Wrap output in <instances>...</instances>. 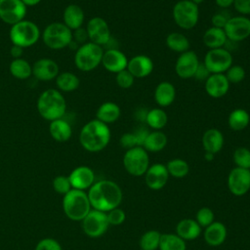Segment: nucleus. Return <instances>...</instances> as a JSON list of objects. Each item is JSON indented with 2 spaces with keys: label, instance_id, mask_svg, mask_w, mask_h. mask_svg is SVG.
Wrapping results in <instances>:
<instances>
[{
  "label": "nucleus",
  "instance_id": "55",
  "mask_svg": "<svg viewBox=\"0 0 250 250\" xmlns=\"http://www.w3.org/2000/svg\"><path fill=\"white\" fill-rule=\"evenodd\" d=\"M26 7H34L38 5L42 0H21Z\"/></svg>",
  "mask_w": 250,
  "mask_h": 250
},
{
  "label": "nucleus",
  "instance_id": "45",
  "mask_svg": "<svg viewBox=\"0 0 250 250\" xmlns=\"http://www.w3.org/2000/svg\"><path fill=\"white\" fill-rule=\"evenodd\" d=\"M106 217L109 226H119L123 224L126 220V214L123 209L116 207L108 212H106Z\"/></svg>",
  "mask_w": 250,
  "mask_h": 250
},
{
  "label": "nucleus",
  "instance_id": "14",
  "mask_svg": "<svg viewBox=\"0 0 250 250\" xmlns=\"http://www.w3.org/2000/svg\"><path fill=\"white\" fill-rule=\"evenodd\" d=\"M27 7L21 0H0V20L10 25H13L26 16Z\"/></svg>",
  "mask_w": 250,
  "mask_h": 250
},
{
  "label": "nucleus",
  "instance_id": "52",
  "mask_svg": "<svg viewBox=\"0 0 250 250\" xmlns=\"http://www.w3.org/2000/svg\"><path fill=\"white\" fill-rule=\"evenodd\" d=\"M74 31H75V35L73 34V38H75L78 41V43L84 44L85 40L88 38L86 29H82V27H80L79 29H76Z\"/></svg>",
  "mask_w": 250,
  "mask_h": 250
},
{
  "label": "nucleus",
  "instance_id": "6",
  "mask_svg": "<svg viewBox=\"0 0 250 250\" xmlns=\"http://www.w3.org/2000/svg\"><path fill=\"white\" fill-rule=\"evenodd\" d=\"M104 49L102 46L92 42L81 44L74 54L75 66L84 72L92 71L102 63Z\"/></svg>",
  "mask_w": 250,
  "mask_h": 250
},
{
  "label": "nucleus",
  "instance_id": "9",
  "mask_svg": "<svg viewBox=\"0 0 250 250\" xmlns=\"http://www.w3.org/2000/svg\"><path fill=\"white\" fill-rule=\"evenodd\" d=\"M123 166L126 172L134 177L144 176L149 167L148 152L143 146H135L125 151Z\"/></svg>",
  "mask_w": 250,
  "mask_h": 250
},
{
  "label": "nucleus",
  "instance_id": "50",
  "mask_svg": "<svg viewBox=\"0 0 250 250\" xmlns=\"http://www.w3.org/2000/svg\"><path fill=\"white\" fill-rule=\"evenodd\" d=\"M209 75H210V72L206 69V67L204 66L203 63H200L199 66H198V68H197V70H196V72H195L194 77H195L196 79L204 80V81H205Z\"/></svg>",
  "mask_w": 250,
  "mask_h": 250
},
{
  "label": "nucleus",
  "instance_id": "23",
  "mask_svg": "<svg viewBox=\"0 0 250 250\" xmlns=\"http://www.w3.org/2000/svg\"><path fill=\"white\" fill-rule=\"evenodd\" d=\"M228 235L226 226L222 222L214 221L211 225L205 228L203 232V238L205 242L212 247L222 245Z\"/></svg>",
  "mask_w": 250,
  "mask_h": 250
},
{
  "label": "nucleus",
  "instance_id": "41",
  "mask_svg": "<svg viewBox=\"0 0 250 250\" xmlns=\"http://www.w3.org/2000/svg\"><path fill=\"white\" fill-rule=\"evenodd\" d=\"M224 74L226 75L229 84H238L244 80L246 71L242 65L232 64Z\"/></svg>",
  "mask_w": 250,
  "mask_h": 250
},
{
  "label": "nucleus",
  "instance_id": "8",
  "mask_svg": "<svg viewBox=\"0 0 250 250\" xmlns=\"http://www.w3.org/2000/svg\"><path fill=\"white\" fill-rule=\"evenodd\" d=\"M175 23L182 29L188 30L193 28L199 20V8L189 0L178 1L172 10Z\"/></svg>",
  "mask_w": 250,
  "mask_h": 250
},
{
  "label": "nucleus",
  "instance_id": "11",
  "mask_svg": "<svg viewBox=\"0 0 250 250\" xmlns=\"http://www.w3.org/2000/svg\"><path fill=\"white\" fill-rule=\"evenodd\" d=\"M81 222L84 233L92 238L101 237L109 227L106 213L95 209H92Z\"/></svg>",
  "mask_w": 250,
  "mask_h": 250
},
{
  "label": "nucleus",
  "instance_id": "39",
  "mask_svg": "<svg viewBox=\"0 0 250 250\" xmlns=\"http://www.w3.org/2000/svg\"><path fill=\"white\" fill-rule=\"evenodd\" d=\"M161 233L156 229H150L144 232L139 240L141 250H157L159 247Z\"/></svg>",
  "mask_w": 250,
  "mask_h": 250
},
{
  "label": "nucleus",
  "instance_id": "21",
  "mask_svg": "<svg viewBox=\"0 0 250 250\" xmlns=\"http://www.w3.org/2000/svg\"><path fill=\"white\" fill-rule=\"evenodd\" d=\"M204 82V88L207 95L214 99L223 98L229 92L230 86L224 73L210 74Z\"/></svg>",
  "mask_w": 250,
  "mask_h": 250
},
{
  "label": "nucleus",
  "instance_id": "40",
  "mask_svg": "<svg viewBox=\"0 0 250 250\" xmlns=\"http://www.w3.org/2000/svg\"><path fill=\"white\" fill-rule=\"evenodd\" d=\"M232 159L235 164V167L250 168V149L245 146H239L235 148L232 154Z\"/></svg>",
  "mask_w": 250,
  "mask_h": 250
},
{
  "label": "nucleus",
  "instance_id": "26",
  "mask_svg": "<svg viewBox=\"0 0 250 250\" xmlns=\"http://www.w3.org/2000/svg\"><path fill=\"white\" fill-rule=\"evenodd\" d=\"M176 99V88L169 81H162L155 87L154 101L159 107H167L171 105Z\"/></svg>",
  "mask_w": 250,
  "mask_h": 250
},
{
  "label": "nucleus",
  "instance_id": "25",
  "mask_svg": "<svg viewBox=\"0 0 250 250\" xmlns=\"http://www.w3.org/2000/svg\"><path fill=\"white\" fill-rule=\"evenodd\" d=\"M225 138L223 133L217 128L207 129L202 136V146L206 152L216 154L224 146Z\"/></svg>",
  "mask_w": 250,
  "mask_h": 250
},
{
  "label": "nucleus",
  "instance_id": "32",
  "mask_svg": "<svg viewBox=\"0 0 250 250\" xmlns=\"http://www.w3.org/2000/svg\"><path fill=\"white\" fill-rule=\"evenodd\" d=\"M55 80L58 90L62 93L73 92L80 85L79 77L70 71L60 72Z\"/></svg>",
  "mask_w": 250,
  "mask_h": 250
},
{
  "label": "nucleus",
  "instance_id": "27",
  "mask_svg": "<svg viewBox=\"0 0 250 250\" xmlns=\"http://www.w3.org/2000/svg\"><path fill=\"white\" fill-rule=\"evenodd\" d=\"M201 227L194 219H182L176 226V234H178L185 241L194 240L201 234Z\"/></svg>",
  "mask_w": 250,
  "mask_h": 250
},
{
  "label": "nucleus",
  "instance_id": "5",
  "mask_svg": "<svg viewBox=\"0 0 250 250\" xmlns=\"http://www.w3.org/2000/svg\"><path fill=\"white\" fill-rule=\"evenodd\" d=\"M9 37L13 45L24 49L31 47L38 42L41 37V31L35 22L22 20L11 25Z\"/></svg>",
  "mask_w": 250,
  "mask_h": 250
},
{
  "label": "nucleus",
  "instance_id": "36",
  "mask_svg": "<svg viewBox=\"0 0 250 250\" xmlns=\"http://www.w3.org/2000/svg\"><path fill=\"white\" fill-rule=\"evenodd\" d=\"M10 73L13 77L21 80L29 78L32 75V65L24 59H14L9 65Z\"/></svg>",
  "mask_w": 250,
  "mask_h": 250
},
{
  "label": "nucleus",
  "instance_id": "49",
  "mask_svg": "<svg viewBox=\"0 0 250 250\" xmlns=\"http://www.w3.org/2000/svg\"><path fill=\"white\" fill-rule=\"evenodd\" d=\"M232 6L239 15L246 17L250 15V0H234Z\"/></svg>",
  "mask_w": 250,
  "mask_h": 250
},
{
  "label": "nucleus",
  "instance_id": "17",
  "mask_svg": "<svg viewBox=\"0 0 250 250\" xmlns=\"http://www.w3.org/2000/svg\"><path fill=\"white\" fill-rule=\"evenodd\" d=\"M144 176L146 187L152 190H159L163 188L167 185L170 177L166 165L162 163L149 165Z\"/></svg>",
  "mask_w": 250,
  "mask_h": 250
},
{
  "label": "nucleus",
  "instance_id": "57",
  "mask_svg": "<svg viewBox=\"0 0 250 250\" xmlns=\"http://www.w3.org/2000/svg\"><path fill=\"white\" fill-rule=\"evenodd\" d=\"M189 1H191V2H193L194 4H196V5H199L200 3H202L204 0H189Z\"/></svg>",
  "mask_w": 250,
  "mask_h": 250
},
{
  "label": "nucleus",
  "instance_id": "20",
  "mask_svg": "<svg viewBox=\"0 0 250 250\" xmlns=\"http://www.w3.org/2000/svg\"><path fill=\"white\" fill-rule=\"evenodd\" d=\"M68 179L72 188L85 190L89 189L95 183V173L90 167L82 165L74 168L70 172Z\"/></svg>",
  "mask_w": 250,
  "mask_h": 250
},
{
  "label": "nucleus",
  "instance_id": "31",
  "mask_svg": "<svg viewBox=\"0 0 250 250\" xmlns=\"http://www.w3.org/2000/svg\"><path fill=\"white\" fill-rule=\"evenodd\" d=\"M168 144V138L161 130H152L148 132L143 147L147 152H158L165 148Z\"/></svg>",
  "mask_w": 250,
  "mask_h": 250
},
{
  "label": "nucleus",
  "instance_id": "4",
  "mask_svg": "<svg viewBox=\"0 0 250 250\" xmlns=\"http://www.w3.org/2000/svg\"><path fill=\"white\" fill-rule=\"evenodd\" d=\"M88 194L85 190L71 188L62 198V209L71 221H82L92 210Z\"/></svg>",
  "mask_w": 250,
  "mask_h": 250
},
{
  "label": "nucleus",
  "instance_id": "19",
  "mask_svg": "<svg viewBox=\"0 0 250 250\" xmlns=\"http://www.w3.org/2000/svg\"><path fill=\"white\" fill-rule=\"evenodd\" d=\"M59 73V64L52 59L42 58L32 64V75L40 81H51L56 79Z\"/></svg>",
  "mask_w": 250,
  "mask_h": 250
},
{
  "label": "nucleus",
  "instance_id": "43",
  "mask_svg": "<svg viewBox=\"0 0 250 250\" xmlns=\"http://www.w3.org/2000/svg\"><path fill=\"white\" fill-rule=\"evenodd\" d=\"M52 186H53L54 190L57 193L62 194V195L66 194L72 188L68 177L62 176V175L57 176L56 178H54V180L52 182Z\"/></svg>",
  "mask_w": 250,
  "mask_h": 250
},
{
  "label": "nucleus",
  "instance_id": "37",
  "mask_svg": "<svg viewBox=\"0 0 250 250\" xmlns=\"http://www.w3.org/2000/svg\"><path fill=\"white\" fill-rule=\"evenodd\" d=\"M159 250H187L186 241L176 233H161Z\"/></svg>",
  "mask_w": 250,
  "mask_h": 250
},
{
  "label": "nucleus",
  "instance_id": "42",
  "mask_svg": "<svg viewBox=\"0 0 250 250\" xmlns=\"http://www.w3.org/2000/svg\"><path fill=\"white\" fill-rule=\"evenodd\" d=\"M194 220L201 228H206L215 221V214L209 207H202L197 210Z\"/></svg>",
  "mask_w": 250,
  "mask_h": 250
},
{
  "label": "nucleus",
  "instance_id": "2",
  "mask_svg": "<svg viewBox=\"0 0 250 250\" xmlns=\"http://www.w3.org/2000/svg\"><path fill=\"white\" fill-rule=\"evenodd\" d=\"M110 137L111 133L108 125L98 119H92L81 128L79 143L85 150L99 152L107 146Z\"/></svg>",
  "mask_w": 250,
  "mask_h": 250
},
{
  "label": "nucleus",
  "instance_id": "53",
  "mask_svg": "<svg viewBox=\"0 0 250 250\" xmlns=\"http://www.w3.org/2000/svg\"><path fill=\"white\" fill-rule=\"evenodd\" d=\"M10 53L14 59H20V58H21V56L23 54V48H21L20 46L13 45L10 50Z\"/></svg>",
  "mask_w": 250,
  "mask_h": 250
},
{
  "label": "nucleus",
  "instance_id": "16",
  "mask_svg": "<svg viewBox=\"0 0 250 250\" xmlns=\"http://www.w3.org/2000/svg\"><path fill=\"white\" fill-rule=\"evenodd\" d=\"M199 64V59L194 51L188 50L180 54L175 62L176 74L182 79H189L194 77Z\"/></svg>",
  "mask_w": 250,
  "mask_h": 250
},
{
  "label": "nucleus",
  "instance_id": "13",
  "mask_svg": "<svg viewBox=\"0 0 250 250\" xmlns=\"http://www.w3.org/2000/svg\"><path fill=\"white\" fill-rule=\"evenodd\" d=\"M86 32L90 42L100 46H104L109 43L111 33L106 21L101 17H94L87 21Z\"/></svg>",
  "mask_w": 250,
  "mask_h": 250
},
{
  "label": "nucleus",
  "instance_id": "58",
  "mask_svg": "<svg viewBox=\"0 0 250 250\" xmlns=\"http://www.w3.org/2000/svg\"><path fill=\"white\" fill-rule=\"evenodd\" d=\"M249 172H250V168H249Z\"/></svg>",
  "mask_w": 250,
  "mask_h": 250
},
{
  "label": "nucleus",
  "instance_id": "12",
  "mask_svg": "<svg viewBox=\"0 0 250 250\" xmlns=\"http://www.w3.org/2000/svg\"><path fill=\"white\" fill-rule=\"evenodd\" d=\"M229 41L238 43L250 36V19L246 16H233L224 27Z\"/></svg>",
  "mask_w": 250,
  "mask_h": 250
},
{
  "label": "nucleus",
  "instance_id": "22",
  "mask_svg": "<svg viewBox=\"0 0 250 250\" xmlns=\"http://www.w3.org/2000/svg\"><path fill=\"white\" fill-rule=\"evenodd\" d=\"M153 62L146 55H137L128 61L127 69L135 78L147 77L153 71Z\"/></svg>",
  "mask_w": 250,
  "mask_h": 250
},
{
  "label": "nucleus",
  "instance_id": "28",
  "mask_svg": "<svg viewBox=\"0 0 250 250\" xmlns=\"http://www.w3.org/2000/svg\"><path fill=\"white\" fill-rule=\"evenodd\" d=\"M121 115L119 105L113 102H104L97 109L96 119L109 125L116 122Z\"/></svg>",
  "mask_w": 250,
  "mask_h": 250
},
{
  "label": "nucleus",
  "instance_id": "47",
  "mask_svg": "<svg viewBox=\"0 0 250 250\" xmlns=\"http://www.w3.org/2000/svg\"><path fill=\"white\" fill-rule=\"evenodd\" d=\"M230 16H229L227 13L225 12H217L215 13L212 18H211V23L212 26L214 27H219V28H224L228 22V21L229 20Z\"/></svg>",
  "mask_w": 250,
  "mask_h": 250
},
{
  "label": "nucleus",
  "instance_id": "56",
  "mask_svg": "<svg viewBox=\"0 0 250 250\" xmlns=\"http://www.w3.org/2000/svg\"><path fill=\"white\" fill-rule=\"evenodd\" d=\"M214 156H215V154H213L211 152H206L205 151V153H204V159L206 161H212L214 159Z\"/></svg>",
  "mask_w": 250,
  "mask_h": 250
},
{
  "label": "nucleus",
  "instance_id": "54",
  "mask_svg": "<svg viewBox=\"0 0 250 250\" xmlns=\"http://www.w3.org/2000/svg\"><path fill=\"white\" fill-rule=\"evenodd\" d=\"M233 2H234V0H215V3L217 4V6L223 10L228 9L230 6H232Z\"/></svg>",
  "mask_w": 250,
  "mask_h": 250
},
{
  "label": "nucleus",
  "instance_id": "48",
  "mask_svg": "<svg viewBox=\"0 0 250 250\" xmlns=\"http://www.w3.org/2000/svg\"><path fill=\"white\" fill-rule=\"evenodd\" d=\"M119 143H120L121 146L126 148V149H129V148H132V147H135V146H139L138 142H137V138H136V135H135L134 132L123 134L120 137Z\"/></svg>",
  "mask_w": 250,
  "mask_h": 250
},
{
  "label": "nucleus",
  "instance_id": "38",
  "mask_svg": "<svg viewBox=\"0 0 250 250\" xmlns=\"http://www.w3.org/2000/svg\"><path fill=\"white\" fill-rule=\"evenodd\" d=\"M167 171L169 176H172L177 179L185 178L189 172L188 163L182 158H173L169 160L166 164Z\"/></svg>",
  "mask_w": 250,
  "mask_h": 250
},
{
  "label": "nucleus",
  "instance_id": "44",
  "mask_svg": "<svg viewBox=\"0 0 250 250\" xmlns=\"http://www.w3.org/2000/svg\"><path fill=\"white\" fill-rule=\"evenodd\" d=\"M135 79L136 78L131 74V72L127 68L116 73L115 76L116 84L122 89H129L130 87H132L135 82Z\"/></svg>",
  "mask_w": 250,
  "mask_h": 250
},
{
  "label": "nucleus",
  "instance_id": "35",
  "mask_svg": "<svg viewBox=\"0 0 250 250\" xmlns=\"http://www.w3.org/2000/svg\"><path fill=\"white\" fill-rule=\"evenodd\" d=\"M166 46L173 52L182 54L189 50V40L181 32H171L167 35L165 40Z\"/></svg>",
  "mask_w": 250,
  "mask_h": 250
},
{
  "label": "nucleus",
  "instance_id": "30",
  "mask_svg": "<svg viewBox=\"0 0 250 250\" xmlns=\"http://www.w3.org/2000/svg\"><path fill=\"white\" fill-rule=\"evenodd\" d=\"M227 42L228 38L224 28L211 26L207 28L203 34V43L209 50L224 48Z\"/></svg>",
  "mask_w": 250,
  "mask_h": 250
},
{
  "label": "nucleus",
  "instance_id": "51",
  "mask_svg": "<svg viewBox=\"0 0 250 250\" xmlns=\"http://www.w3.org/2000/svg\"><path fill=\"white\" fill-rule=\"evenodd\" d=\"M134 133H135L136 138H137L138 146H143V145L145 143V140H146V136L148 134V131L145 130V128H140L137 131H135Z\"/></svg>",
  "mask_w": 250,
  "mask_h": 250
},
{
  "label": "nucleus",
  "instance_id": "3",
  "mask_svg": "<svg viewBox=\"0 0 250 250\" xmlns=\"http://www.w3.org/2000/svg\"><path fill=\"white\" fill-rule=\"evenodd\" d=\"M39 115L47 121L62 118L66 111V101L58 89H47L43 91L36 102Z\"/></svg>",
  "mask_w": 250,
  "mask_h": 250
},
{
  "label": "nucleus",
  "instance_id": "10",
  "mask_svg": "<svg viewBox=\"0 0 250 250\" xmlns=\"http://www.w3.org/2000/svg\"><path fill=\"white\" fill-rule=\"evenodd\" d=\"M232 55L226 48L210 49L204 56L203 64L210 74L225 73L232 65Z\"/></svg>",
  "mask_w": 250,
  "mask_h": 250
},
{
  "label": "nucleus",
  "instance_id": "24",
  "mask_svg": "<svg viewBox=\"0 0 250 250\" xmlns=\"http://www.w3.org/2000/svg\"><path fill=\"white\" fill-rule=\"evenodd\" d=\"M85 20L83 9L77 4L67 5L62 13V22L72 31L82 27Z\"/></svg>",
  "mask_w": 250,
  "mask_h": 250
},
{
  "label": "nucleus",
  "instance_id": "1",
  "mask_svg": "<svg viewBox=\"0 0 250 250\" xmlns=\"http://www.w3.org/2000/svg\"><path fill=\"white\" fill-rule=\"evenodd\" d=\"M87 194L91 207L105 213L119 207L123 199L121 188L111 180L95 182Z\"/></svg>",
  "mask_w": 250,
  "mask_h": 250
},
{
  "label": "nucleus",
  "instance_id": "29",
  "mask_svg": "<svg viewBox=\"0 0 250 250\" xmlns=\"http://www.w3.org/2000/svg\"><path fill=\"white\" fill-rule=\"evenodd\" d=\"M49 133L53 140L63 143L68 141L72 136L71 125L64 119L60 118L50 122Z\"/></svg>",
  "mask_w": 250,
  "mask_h": 250
},
{
  "label": "nucleus",
  "instance_id": "18",
  "mask_svg": "<svg viewBox=\"0 0 250 250\" xmlns=\"http://www.w3.org/2000/svg\"><path fill=\"white\" fill-rule=\"evenodd\" d=\"M129 59L117 48H109L104 51L102 64L109 72L118 73L127 68Z\"/></svg>",
  "mask_w": 250,
  "mask_h": 250
},
{
  "label": "nucleus",
  "instance_id": "7",
  "mask_svg": "<svg viewBox=\"0 0 250 250\" xmlns=\"http://www.w3.org/2000/svg\"><path fill=\"white\" fill-rule=\"evenodd\" d=\"M43 43L52 50H61L67 46L73 40V32L63 22L56 21L48 24L42 34Z\"/></svg>",
  "mask_w": 250,
  "mask_h": 250
},
{
  "label": "nucleus",
  "instance_id": "46",
  "mask_svg": "<svg viewBox=\"0 0 250 250\" xmlns=\"http://www.w3.org/2000/svg\"><path fill=\"white\" fill-rule=\"evenodd\" d=\"M35 250H62L61 244L54 238H43L35 246Z\"/></svg>",
  "mask_w": 250,
  "mask_h": 250
},
{
  "label": "nucleus",
  "instance_id": "15",
  "mask_svg": "<svg viewBox=\"0 0 250 250\" xmlns=\"http://www.w3.org/2000/svg\"><path fill=\"white\" fill-rule=\"evenodd\" d=\"M227 185L229 190L235 196H242L250 190L249 169L234 167L228 176Z\"/></svg>",
  "mask_w": 250,
  "mask_h": 250
},
{
  "label": "nucleus",
  "instance_id": "34",
  "mask_svg": "<svg viewBox=\"0 0 250 250\" xmlns=\"http://www.w3.org/2000/svg\"><path fill=\"white\" fill-rule=\"evenodd\" d=\"M250 123V115L244 108L233 109L229 117L228 124L232 131H242L248 127Z\"/></svg>",
  "mask_w": 250,
  "mask_h": 250
},
{
  "label": "nucleus",
  "instance_id": "33",
  "mask_svg": "<svg viewBox=\"0 0 250 250\" xmlns=\"http://www.w3.org/2000/svg\"><path fill=\"white\" fill-rule=\"evenodd\" d=\"M145 122L152 130H161L168 123V115L161 107H154L147 110Z\"/></svg>",
  "mask_w": 250,
  "mask_h": 250
}]
</instances>
